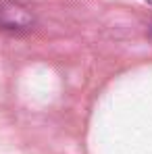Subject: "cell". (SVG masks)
I'll list each match as a JSON object with an SVG mask.
<instances>
[{
	"label": "cell",
	"mask_w": 152,
	"mask_h": 154,
	"mask_svg": "<svg viewBox=\"0 0 152 154\" xmlns=\"http://www.w3.org/2000/svg\"><path fill=\"white\" fill-rule=\"evenodd\" d=\"M33 23H36V17L25 4L15 0H0V31L23 33L29 31Z\"/></svg>",
	"instance_id": "6da1fadb"
},
{
	"label": "cell",
	"mask_w": 152,
	"mask_h": 154,
	"mask_svg": "<svg viewBox=\"0 0 152 154\" xmlns=\"http://www.w3.org/2000/svg\"><path fill=\"white\" fill-rule=\"evenodd\" d=\"M150 2H152V0H150Z\"/></svg>",
	"instance_id": "3957f363"
},
{
	"label": "cell",
	"mask_w": 152,
	"mask_h": 154,
	"mask_svg": "<svg viewBox=\"0 0 152 154\" xmlns=\"http://www.w3.org/2000/svg\"><path fill=\"white\" fill-rule=\"evenodd\" d=\"M148 31H150V38H152V23H150V27H148Z\"/></svg>",
	"instance_id": "7a4b0ae2"
}]
</instances>
